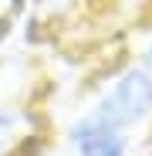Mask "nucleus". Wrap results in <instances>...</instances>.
<instances>
[{"label":"nucleus","mask_w":152,"mask_h":156,"mask_svg":"<svg viewBox=\"0 0 152 156\" xmlns=\"http://www.w3.org/2000/svg\"><path fill=\"white\" fill-rule=\"evenodd\" d=\"M91 109L132 136L152 129V68L135 58L108 68V75L95 88Z\"/></svg>","instance_id":"f257e3e1"},{"label":"nucleus","mask_w":152,"mask_h":156,"mask_svg":"<svg viewBox=\"0 0 152 156\" xmlns=\"http://www.w3.org/2000/svg\"><path fill=\"white\" fill-rule=\"evenodd\" d=\"M61 143H64V149L71 156H132L135 153V136L118 129V126H112L91 105L74 112L64 122Z\"/></svg>","instance_id":"f03ea898"},{"label":"nucleus","mask_w":152,"mask_h":156,"mask_svg":"<svg viewBox=\"0 0 152 156\" xmlns=\"http://www.w3.org/2000/svg\"><path fill=\"white\" fill-rule=\"evenodd\" d=\"M44 133L34 126V109L0 102V156H41Z\"/></svg>","instance_id":"7ed1b4c3"}]
</instances>
